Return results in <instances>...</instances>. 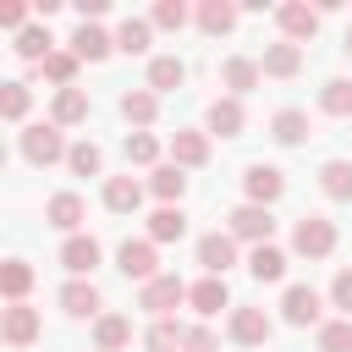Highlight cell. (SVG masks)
Wrapping results in <instances>:
<instances>
[{
  "label": "cell",
  "mask_w": 352,
  "mask_h": 352,
  "mask_svg": "<svg viewBox=\"0 0 352 352\" xmlns=\"http://www.w3.org/2000/svg\"><path fill=\"white\" fill-rule=\"evenodd\" d=\"M280 314H286V324H314L319 319V292L314 286H286Z\"/></svg>",
  "instance_id": "15"
},
{
  "label": "cell",
  "mask_w": 352,
  "mask_h": 352,
  "mask_svg": "<svg viewBox=\"0 0 352 352\" xmlns=\"http://www.w3.org/2000/svg\"><path fill=\"white\" fill-rule=\"evenodd\" d=\"M231 341L264 346V341H270V314H264V308H231Z\"/></svg>",
  "instance_id": "7"
},
{
  "label": "cell",
  "mask_w": 352,
  "mask_h": 352,
  "mask_svg": "<svg viewBox=\"0 0 352 352\" xmlns=\"http://www.w3.org/2000/svg\"><path fill=\"white\" fill-rule=\"evenodd\" d=\"M248 270H253V280H280L286 275V253L280 248H253V258H248Z\"/></svg>",
  "instance_id": "29"
},
{
  "label": "cell",
  "mask_w": 352,
  "mask_h": 352,
  "mask_svg": "<svg viewBox=\"0 0 352 352\" xmlns=\"http://www.w3.org/2000/svg\"><path fill=\"white\" fill-rule=\"evenodd\" d=\"M154 154H160V143H154L148 132H126V160H132V165H148Z\"/></svg>",
  "instance_id": "41"
},
{
  "label": "cell",
  "mask_w": 352,
  "mask_h": 352,
  "mask_svg": "<svg viewBox=\"0 0 352 352\" xmlns=\"http://www.w3.org/2000/svg\"><path fill=\"white\" fill-rule=\"evenodd\" d=\"M204 160H209V138H204V132H187V126H182V132L170 138V165H182V170H198Z\"/></svg>",
  "instance_id": "10"
},
{
  "label": "cell",
  "mask_w": 352,
  "mask_h": 352,
  "mask_svg": "<svg viewBox=\"0 0 352 352\" xmlns=\"http://www.w3.org/2000/svg\"><path fill=\"white\" fill-rule=\"evenodd\" d=\"M72 148L60 143V126L55 121H38V126H28L22 132V160L28 165H55V160H66Z\"/></svg>",
  "instance_id": "1"
},
{
  "label": "cell",
  "mask_w": 352,
  "mask_h": 352,
  "mask_svg": "<svg viewBox=\"0 0 352 352\" xmlns=\"http://www.w3.org/2000/svg\"><path fill=\"white\" fill-rule=\"evenodd\" d=\"M182 336H187V330H182L176 319H160V324L148 330V352H170V346H182Z\"/></svg>",
  "instance_id": "40"
},
{
  "label": "cell",
  "mask_w": 352,
  "mask_h": 352,
  "mask_svg": "<svg viewBox=\"0 0 352 352\" xmlns=\"http://www.w3.org/2000/svg\"><path fill=\"white\" fill-rule=\"evenodd\" d=\"M0 336H6L11 346H28V341L38 336V314H33L28 302H11V308H6V319H0Z\"/></svg>",
  "instance_id": "12"
},
{
  "label": "cell",
  "mask_w": 352,
  "mask_h": 352,
  "mask_svg": "<svg viewBox=\"0 0 352 352\" xmlns=\"http://www.w3.org/2000/svg\"><path fill=\"white\" fill-rule=\"evenodd\" d=\"M182 77H187V66H182L176 55H154V60H148V88H154V94L182 88Z\"/></svg>",
  "instance_id": "23"
},
{
  "label": "cell",
  "mask_w": 352,
  "mask_h": 352,
  "mask_svg": "<svg viewBox=\"0 0 352 352\" xmlns=\"http://www.w3.org/2000/svg\"><path fill=\"white\" fill-rule=\"evenodd\" d=\"M116 258H121V275H126V280H143V286L160 280V270H154V264H160V258H154V242H121Z\"/></svg>",
  "instance_id": "6"
},
{
  "label": "cell",
  "mask_w": 352,
  "mask_h": 352,
  "mask_svg": "<svg viewBox=\"0 0 352 352\" xmlns=\"http://www.w3.org/2000/svg\"><path fill=\"white\" fill-rule=\"evenodd\" d=\"M346 55H352V33H346Z\"/></svg>",
  "instance_id": "47"
},
{
  "label": "cell",
  "mask_w": 352,
  "mask_h": 352,
  "mask_svg": "<svg viewBox=\"0 0 352 352\" xmlns=\"http://www.w3.org/2000/svg\"><path fill=\"white\" fill-rule=\"evenodd\" d=\"M104 204H110L116 214H132V209L143 204V187H138L132 176H110V182H104Z\"/></svg>",
  "instance_id": "20"
},
{
  "label": "cell",
  "mask_w": 352,
  "mask_h": 352,
  "mask_svg": "<svg viewBox=\"0 0 352 352\" xmlns=\"http://www.w3.org/2000/svg\"><path fill=\"white\" fill-rule=\"evenodd\" d=\"M132 341V324L121 319V314H99V324H94V346L99 352H121Z\"/></svg>",
  "instance_id": "17"
},
{
  "label": "cell",
  "mask_w": 352,
  "mask_h": 352,
  "mask_svg": "<svg viewBox=\"0 0 352 352\" xmlns=\"http://www.w3.org/2000/svg\"><path fill=\"white\" fill-rule=\"evenodd\" d=\"M148 187H154V198H165V204H176V198L187 192V176H182V165H160V170L148 176Z\"/></svg>",
  "instance_id": "32"
},
{
  "label": "cell",
  "mask_w": 352,
  "mask_h": 352,
  "mask_svg": "<svg viewBox=\"0 0 352 352\" xmlns=\"http://www.w3.org/2000/svg\"><path fill=\"white\" fill-rule=\"evenodd\" d=\"M319 110H324V116H352V82H346V77L324 82V94H319Z\"/></svg>",
  "instance_id": "34"
},
{
  "label": "cell",
  "mask_w": 352,
  "mask_h": 352,
  "mask_svg": "<svg viewBox=\"0 0 352 352\" xmlns=\"http://www.w3.org/2000/svg\"><path fill=\"white\" fill-rule=\"evenodd\" d=\"M182 22H187V6L182 0H160L154 6V28H182Z\"/></svg>",
  "instance_id": "42"
},
{
  "label": "cell",
  "mask_w": 352,
  "mask_h": 352,
  "mask_svg": "<svg viewBox=\"0 0 352 352\" xmlns=\"http://www.w3.org/2000/svg\"><path fill=\"white\" fill-rule=\"evenodd\" d=\"M292 248H297L302 258H324V253L336 248V226H330L324 214H302L297 231H292Z\"/></svg>",
  "instance_id": "2"
},
{
  "label": "cell",
  "mask_w": 352,
  "mask_h": 352,
  "mask_svg": "<svg viewBox=\"0 0 352 352\" xmlns=\"http://www.w3.org/2000/svg\"><path fill=\"white\" fill-rule=\"evenodd\" d=\"M154 110H160L154 88H132V94H121V116H126L132 126H148V121H154Z\"/></svg>",
  "instance_id": "24"
},
{
  "label": "cell",
  "mask_w": 352,
  "mask_h": 352,
  "mask_svg": "<svg viewBox=\"0 0 352 352\" xmlns=\"http://www.w3.org/2000/svg\"><path fill=\"white\" fill-rule=\"evenodd\" d=\"M0 116L6 121H22L28 116V82H0Z\"/></svg>",
  "instance_id": "36"
},
{
  "label": "cell",
  "mask_w": 352,
  "mask_h": 352,
  "mask_svg": "<svg viewBox=\"0 0 352 352\" xmlns=\"http://www.w3.org/2000/svg\"><path fill=\"white\" fill-rule=\"evenodd\" d=\"M60 308H66L72 319H82V314H94V308H99V286H94V280H72V286L60 292Z\"/></svg>",
  "instance_id": "25"
},
{
  "label": "cell",
  "mask_w": 352,
  "mask_h": 352,
  "mask_svg": "<svg viewBox=\"0 0 352 352\" xmlns=\"http://www.w3.org/2000/svg\"><path fill=\"white\" fill-rule=\"evenodd\" d=\"M270 231H275V220H270V209H264V204H236V209H231V236H242V242L264 248V242H270Z\"/></svg>",
  "instance_id": "3"
},
{
  "label": "cell",
  "mask_w": 352,
  "mask_h": 352,
  "mask_svg": "<svg viewBox=\"0 0 352 352\" xmlns=\"http://www.w3.org/2000/svg\"><path fill=\"white\" fill-rule=\"evenodd\" d=\"M116 50L143 55V50H148V22H143V16H126V22L116 28Z\"/></svg>",
  "instance_id": "33"
},
{
  "label": "cell",
  "mask_w": 352,
  "mask_h": 352,
  "mask_svg": "<svg viewBox=\"0 0 352 352\" xmlns=\"http://www.w3.org/2000/svg\"><path fill=\"white\" fill-rule=\"evenodd\" d=\"M72 121H88V94L82 88H60L55 94V126H72Z\"/></svg>",
  "instance_id": "27"
},
{
  "label": "cell",
  "mask_w": 352,
  "mask_h": 352,
  "mask_svg": "<svg viewBox=\"0 0 352 352\" xmlns=\"http://www.w3.org/2000/svg\"><path fill=\"white\" fill-rule=\"evenodd\" d=\"M60 264H66L72 275H88V270L99 264V242H94V236H66V248H60Z\"/></svg>",
  "instance_id": "16"
},
{
  "label": "cell",
  "mask_w": 352,
  "mask_h": 352,
  "mask_svg": "<svg viewBox=\"0 0 352 352\" xmlns=\"http://www.w3.org/2000/svg\"><path fill=\"white\" fill-rule=\"evenodd\" d=\"M242 187H248V204H264V209H270V204L286 192V176H280L275 165H248Z\"/></svg>",
  "instance_id": "4"
},
{
  "label": "cell",
  "mask_w": 352,
  "mask_h": 352,
  "mask_svg": "<svg viewBox=\"0 0 352 352\" xmlns=\"http://www.w3.org/2000/svg\"><path fill=\"white\" fill-rule=\"evenodd\" d=\"M66 165H72L77 176H99V165H104V154H99L94 143H72V154H66Z\"/></svg>",
  "instance_id": "38"
},
{
  "label": "cell",
  "mask_w": 352,
  "mask_h": 352,
  "mask_svg": "<svg viewBox=\"0 0 352 352\" xmlns=\"http://www.w3.org/2000/svg\"><path fill=\"white\" fill-rule=\"evenodd\" d=\"M187 302L209 319V314H220L226 302H231V292H226V275H204L198 286H187Z\"/></svg>",
  "instance_id": "11"
},
{
  "label": "cell",
  "mask_w": 352,
  "mask_h": 352,
  "mask_svg": "<svg viewBox=\"0 0 352 352\" xmlns=\"http://www.w3.org/2000/svg\"><path fill=\"white\" fill-rule=\"evenodd\" d=\"M44 77L60 82V88H72V77H77V55H72V50H55V55L44 60Z\"/></svg>",
  "instance_id": "37"
},
{
  "label": "cell",
  "mask_w": 352,
  "mask_h": 352,
  "mask_svg": "<svg viewBox=\"0 0 352 352\" xmlns=\"http://www.w3.org/2000/svg\"><path fill=\"white\" fill-rule=\"evenodd\" d=\"M182 236H187V214L176 204H160L148 214V242H182Z\"/></svg>",
  "instance_id": "14"
},
{
  "label": "cell",
  "mask_w": 352,
  "mask_h": 352,
  "mask_svg": "<svg viewBox=\"0 0 352 352\" xmlns=\"http://www.w3.org/2000/svg\"><path fill=\"white\" fill-rule=\"evenodd\" d=\"M198 28H204V33H231V28H236V6L204 0V6H198Z\"/></svg>",
  "instance_id": "26"
},
{
  "label": "cell",
  "mask_w": 352,
  "mask_h": 352,
  "mask_svg": "<svg viewBox=\"0 0 352 352\" xmlns=\"http://www.w3.org/2000/svg\"><path fill=\"white\" fill-rule=\"evenodd\" d=\"M264 77H297V66H302V44H292V38H280V44H270L264 50Z\"/></svg>",
  "instance_id": "13"
},
{
  "label": "cell",
  "mask_w": 352,
  "mask_h": 352,
  "mask_svg": "<svg viewBox=\"0 0 352 352\" xmlns=\"http://www.w3.org/2000/svg\"><path fill=\"white\" fill-rule=\"evenodd\" d=\"M182 297H187V286H182L176 275H160V280H148V286H143V308H148V314H160V319H170V308H176Z\"/></svg>",
  "instance_id": "8"
},
{
  "label": "cell",
  "mask_w": 352,
  "mask_h": 352,
  "mask_svg": "<svg viewBox=\"0 0 352 352\" xmlns=\"http://www.w3.org/2000/svg\"><path fill=\"white\" fill-rule=\"evenodd\" d=\"M182 352H214V336L209 330H187L182 336Z\"/></svg>",
  "instance_id": "44"
},
{
  "label": "cell",
  "mask_w": 352,
  "mask_h": 352,
  "mask_svg": "<svg viewBox=\"0 0 352 352\" xmlns=\"http://www.w3.org/2000/svg\"><path fill=\"white\" fill-rule=\"evenodd\" d=\"M50 44H55V38H50V28H22V33H16V44H11V50H16V55H22V60H38V66H44V60H50V55H55V50H50Z\"/></svg>",
  "instance_id": "22"
},
{
  "label": "cell",
  "mask_w": 352,
  "mask_h": 352,
  "mask_svg": "<svg viewBox=\"0 0 352 352\" xmlns=\"http://www.w3.org/2000/svg\"><path fill=\"white\" fill-rule=\"evenodd\" d=\"M270 132H275V143H286V148H292V143H302V138H308V116H302V110H280V116L270 121Z\"/></svg>",
  "instance_id": "31"
},
{
  "label": "cell",
  "mask_w": 352,
  "mask_h": 352,
  "mask_svg": "<svg viewBox=\"0 0 352 352\" xmlns=\"http://www.w3.org/2000/svg\"><path fill=\"white\" fill-rule=\"evenodd\" d=\"M275 16H280V33H286L292 44H297V38H314V33H319V11H314V6H302V0L280 6Z\"/></svg>",
  "instance_id": "9"
},
{
  "label": "cell",
  "mask_w": 352,
  "mask_h": 352,
  "mask_svg": "<svg viewBox=\"0 0 352 352\" xmlns=\"http://www.w3.org/2000/svg\"><path fill=\"white\" fill-rule=\"evenodd\" d=\"M44 214H50L55 231H77V226H82V198H77V192H55Z\"/></svg>",
  "instance_id": "21"
},
{
  "label": "cell",
  "mask_w": 352,
  "mask_h": 352,
  "mask_svg": "<svg viewBox=\"0 0 352 352\" xmlns=\"http://www.w3.org/2000/svg\"><path fill=\"white\" fill-rule=\"evenodd\" d=\"M28 286H33V270H28L22 258H11V264L0 270V292H6L11 302H22V292H28Z\"/></svg>",
  "instance_id": "35"
},
{
  "label": "cell",
  "mask_w": 352,
  "mask_h": 352,
  "mask_svg": "<svg viewBox=\"0 0 352 352\" xmlns=\"http://www.w3.org/2000/svg\"><path fill=\"white\" fill-rule=\"evenodd\" d=\"M77 16H82V22H94V16H104V0H82V6H77Z\"/></svg>",
  "instance_id": "46"
},
{
  "label": "cell",
  "mask_w": 352,
  "mask_h": 352,
  "mask_svg": "<svg viewBox=\"0 0 352 352\" xmlns=\"http://www.w3.org/2000/svg\"><path fill=\"white\" fill-rule=\"evenodd\" d=\"M258 72H264V66H258V60H248V55H231V60L220 66V77H226V88H231V94L258 88Z\"/></svg>",
  "instance_id": "19"
},
{
  "label": "cell",
  "mask_w": 352,
  "mask_h": 352,
  "mask_svg": "<svg viewBox=\"0 0 352 352\" xmlns=\"http://www.w3.org/2000/svg\"><path fill=\"white\" fill-rule=\"evenodd\" d=\"M209 132L236 138V132H242V104H236V99H214V104H209Z\"/></svg>",
  "instance_id": "28"
},
{
  "label": "cell",
  "mask_w": 352,
  "mask_h": 352,
  "mask_svg": "<svg viewBox=\"0 0 352 352\" xmlns=\"http://www.w3.org/2000/svg\"><path fill=\"white\" fill-rule=\"evenodd\" d=\"M22 16H28V6H16V0L0 6V28H16V33H22Z\"/></svg>",
  "instance_id": "45"
},
{
  "label": "cell",
  "mask_w": 352,
  "mask_h": 352,
  "mask_svg": "<svg viewBox=\"0 0 352 352\" xmlns=\"http://www.w3.org/2000/svg\"><path fill=\"white\" fill-rule=\"evenodd\" d=\"M330 297H336V308H346V314H352V270H341V275L330 280Z\"/></svg>",
  "instance_id": "43"
},
{
  "label": "cell",
  "mask_w": 352,
  "mask_h": 352,
  "mask_svg": "<svg viewBox=\"0 0 352 352\" xmlns=\"http://www.w3.org/2000/svg\"><path fill=\"white\" fill-rule=\"evenodd\" d=\"M319 352H352V319H336L319 330Z\"/></svg>",
  "instance_id": "39"
},
{
  "label": "cell",
  "mask_w": 352,
  "mask_h": 352,
  "mask_svg": "<svg viewBox=\"0 0 352 352\" xmlns=\"http://www.w3.org/2000/svg\"><path fill=\"white\" fill-rule=\"evenodd\" d=\"M198 264H204L209 275H226V270L236 264V236H231V231H209V236L198 242Z\"/></svg>",
  "instance_id": "5"
},
{
  "label": "cell",
  "mask_w": 352,
  "mask_h": 352,
  "mask_svg": "<svg viewBox=\"0 0 352 352\" xmlns=\"http://www.w3.org/2000/svg\"><path fill=\"white\" fill-rule=\"evenodd\" d=\"M110 44H116V38H104L94 22H82V28L72 33V55H77V60H104V55H110Z\"/></svg>",
  "instance_id": "18"
},
{
  "label": "cell",
  "mask_w": 352,
  "mask_h": 352,
  "mask_svg": "<svg viewBox=\"0 0 352 352\" xmlns=\"http://www.w3.org/2000/svg\"><path fill=\"white\" fill-rule=\"evenodd\" d=\"M319 187H324V198H352V165L346 160H324Z\"/></svg>",
  "instance_id": "30"
}]
</instances>
